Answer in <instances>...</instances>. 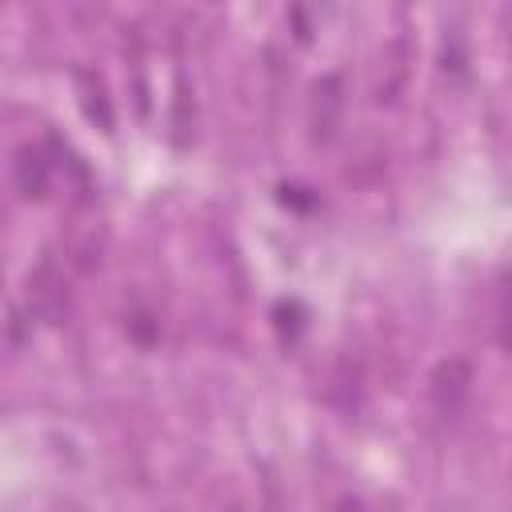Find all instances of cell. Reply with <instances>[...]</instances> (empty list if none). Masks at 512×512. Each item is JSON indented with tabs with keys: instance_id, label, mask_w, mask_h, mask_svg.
Here are the masks:
<instances>
[{
	"instance_id": "1",
	"label": "cell",
	"mask_w": 512,
	"mask_h": 512,
	"mask_svg": "<svg viewBox=\"0 0 512 512\" xmlns=\"http://www.w3.org/2000/svg\"><path fill=\"white\" fill-rule=\"evenodd\" d=\"M468 396H472V364L460 360V356L444 360V364L432 372V400H436V412H440L444 420H456L460 408L468 404Z\"/></svg>"
},
{
	"instance_id": "2",
	"label": "cell",
	"mask_w": 512,
	"mask_h": 512,
	"mask_svg": "<svg viewBox=\"0 0 512 512\" xmlns=\"http://www.w3.org/2000/svg\"><path fill=\"white\" fill-rule=\"evenodd\" d=\"M340 116H344V80L320 76L312 88V140L328 144L340 128Z\"/></svg>"
},
{
	"instance_id": "3",
	"label": "cell",
	"mask_w": 512,
	"mask_h": 512,
	"mask_svg": "<svg viewBox=\"0 0 512 512\" xmlns=\"http://www.w3.org/2000/svg\"><path fill=\"white\" fill-rule=\"evenodd\" d=\"M48 172H52V164H48V156H44L40 148H24V152H20V160H16V184H20V192L44 196Z\"/></svg>"
},
{
	"instance_id": "4",
	"label": "cell",
	"mask_w": 512,
	"mask_h": 512,
	"mask_svg": "<svg viewBox=\"0 0 512 512\" xmlns=\"http://www.w3.org/2000/svg\"><path fill=\"white\" fill-rule=\"evenodd\" d=\"M276 328L288 332V336H296V332L304 328V308H300L296 300H280V304H276Z\"/></svg>"
},
{
	"instance_id": "5",
	"label": "cell",
	"mask_w": 512,
	"mask_h": 512,
	"mask_svg": "<svg viewBox=\"0 0 512 512\" xmlns=\"http://www.w3.org/2000/svg\"><path fill=\"white\" fill-rule=\"evenodd\" d=\"M128 328H132V336H136L140 344H152V340H156V320H152L148 312H136V316L128 320Z\"/></svg>"
},
{
	"instance_id": "6",
	"label": "cell",
	"mask_w": 512,
	"mask_h": 512,
	"mask_svg": "<svg viewBox=\"0 0 512 512\" xmlns=\"http://www.w3.org/2000/svg\"><path fill=\"white\" fill-rule=\"evenodd\" d=\"M280 192H284V204H288V200H292V204H300V208H308V204H312V196H300L304 188H288V184H284Z\"/></svg>"
},
{
	"instance_id": "7",
	"label": "cell",
	"mask_w": 512,
	"mask_h": 512,
	"mask_svg": "<svg viewBox=\"0 0 512 512\" xmlns=\"http://www.w3.org/2000/svg\"><path fill=\"white\" fill-rule=\"evenodd\" d=\"M336 512H368V508H364V500L344 496V500H336Z\"/></svg>"
}]
</instances>
